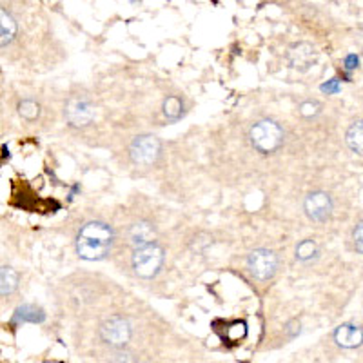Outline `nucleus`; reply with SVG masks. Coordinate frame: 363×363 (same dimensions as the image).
<instances>
[{
  "instance_id": "obj_1",
  "label": "nucleus",
  "mask_w": 363,
  "mask_h": 363,
  "mask_svg": "<svg viewBox=\"0 0 363 363\" xmlns=\"http://www.w3.org/2000/svg\"><path fill=\"white\" fill-rule=\"evenodd\" d=\"M113 229L104 222H89L77 235V252L89 262L102 260L109 255L113 245Z\"/></svg>"
},
{
  "instance_id": "obj_2",
  "label": "nucleus",
  "mask_w": 363,
  "mask_h": 363,
  "mask_svg": "<svg viewBox=\"0 0 363 363\" xmlns=\"http://www.w3.org/2000/svg\"><path fill=\"white\" fill-rule=\"evenodd\" d=\"M249 138H251V144L255 145L256 151L271 155L284 144V129L272 120H260L251 128Z\"/></svg>"
},
{
  "instance_id": "obj_3",
  "label": "nucleus",
  "mask_w": 363,
  "mask_h": 363,
  "mask_svg": "<svg viewBox=\"0 0 363 363\" xmlns=\"http://www.w3.org/2000/svg\"><path fill=\"white\" fill-rule=\"evenodd\" d=\"M164 247L151 242V244L135 249V255H133V269H135L138 277L149 280V278H155L160 272L162 265H164Z\"/></svg>"
},
{
  "instance_id": "obj_4",
  "label": "nucleus",
  "mask_w": 363,
  "mask_h": 363,
  "mask_svg": "<svg viewBox=\"0 0 363 363\" xmlns=\"http://www.w3.org/2000/svg\"><path fill=\"white\" fill-rule=\"evenodd\" d=\"M162 153V144L157 136L140 135L131 144V158L135 164L151 165L158 160Z\"/></svg>"
},
{
  "instance_id": "obj_5",
  "label": "nucleus",
  "mask_w": 363,
  "mask_h": 363,
  "mask_svg": "<svg viewBox=\"0 0 363 363\" xmlns=\"http://www.w3.org/2000/svg\"><path fill=\"white\" fill-rule=\"evenodd\" d=\"M247 267L251 274L258 280H269L274 277L278 269V256L269 249H256L249 255Z\"/></svg>"
},
{
  "instance_id": "obj_6",
  "label": "nucleus",
  "mask_w": 363,
  "mask_h": 363,
  "mask_svg": "<svg viewBox=\"0 0 363 363\" xmlns=\"http://www.w3.org/2000/svg\"><path fill=\"white\" fill-rule=\"evenodd\" d=\"M100 336L109 347H124L131 338V325L124 318L113 316L102 323Z\"/></svg>"
},
{
  "instance_id": "obj_7",
  "label": "nucleus",
  "mask_w": 363,
  "mask_h": 363,
  "mask_svg": "<svg viewBox=\"0 0 363 363\" xmlns=\"http://www.w3.org/2000/svg\"><path fill=\"white\" fill-rule=\"evenodd\" d=\"M303 209H306V215L314 222H327L333 215V199L323 191H314L307 194Z\"/></svg>"
},
{
  "instance_id": "obj_8",
  "label": "nucleus",
  "mask_w": 363,
  "mask_h": 363,
  "mask_svg": "<svg viewBox=\"0 0 363 363\" xmlns=\"http://www.w3.org/2000/svg\"><path fill=\"white\" fill-rule=\"evenodd\" d=\"M66 116L69 120V124L74 128H86L91 124V120L95 116V108L91 106L89 100L74 96L67 102L66 106Z\"/></svg>"
},
{
  "instance_id": "obj_9",
  "label": "nucleus",
  "mask_w": 363,
  "mask_h": 363,
  "mask_svg": "<svg viewBox=\"0 0 363 363\" xmlns=\"http://www.w3.org/2000/svg\"><path fill=\"white\" fill-rule=\"evenodd\" d=\"M316 51H314L313 45L309 42H298L289 48V53H287V60H289L291 66L294 69L306 73L311 67L316 64Z\"/></svg>"
},
{
  "instance_id": "obj_10",
  "label": "nucleus",
  "mask_w": 363,
  "mask_h": 363,
  "mask_svg": "<svg viewBox=\"0 0 363 363\" xmlns=\"http://www.w3.org/2000/svg\"><path fill=\"white\" fill-rule=\"evenodd\" d=\"M155 236H157V231H155L153 223L145 222V220L133 223L131 229H129V242L135 249L155 242Z\"/></svg>"
},
{
  "instance_id": "obj_11",
  "label": "nucleus",
  "mask_w": 363,
  "mask_h": 363,
  "mask_svg": "<svg viewBox=\"0 0 363 363\" xmlns=\"http://www.w3.org/2000/svg\"><path fill=\"white\" fill-rule=\"evenodd\" d=\"M335 340L343 349H354L362 345V327L354 323H345L338 327L335 333Z\"/></svg>"
},
{
  "instance_id": "obj_12",
  "label": "nucleus",
  "mask_w": 363,
  "mask_h": 363,
  "mask_svg": "<svg viewBox=\"0 0 363 363\" xmlns=\"http://www.w3.org/2000/svg\"><path fill=\"white\" fill-rule=\"evenodd\" d=\"M18 26L15 17L6 8L0 6V48H6V45L11 44L17 37Z\"/></svg>"
},
{
  "instance_id": "obj_13",
  "label": "nucleus",
  "mask_w": 363,
  "mask_h": 363,
  "mask_svg": "<svg viewBox=\"0 0 363 363\" xmlns=\"http://www.w3.org/2000/svg\"><path fill=\"white\" fill-rule=\"evenodd\" d=\"M18 287V272L13 267L2 265L0 267V296H9Z\"/></svg>"
},
{
  "instance_id": "obj_14",
  "label": "nucleus",
  "mask_w": 363,
  "mask_h": 363,
  "mask_svg": "<svg viewBox=\"0 0 363 363\" xmlns=\"http://www.w3.org/2000/svg\"><path fill=\"white\" fill-rule=\"evenodd\" d=\"M347 144H349V147H351L356 155H362L363 151L362 122H354V124L349 128V131H347Z\"/></svg>"
},
{
  "instance_id": "obj_15",
  "label": "nucleus",
  "mask_w": 363,
  "mask_h": 363,
  "mask_svg": "<svg viewBox=\"0 0 363 363\" xmlns=\"http://www.w3.org/2000/svg\"><path fill=\"white\" fill-rule=\"evenodd\" d=\"M162 111H164V116L167 120H178L184 115V102L178 96H167L164 100Z\"/></svg>"
},
{
  "instance_id": "obj_16",
  "label": "nucleus",
  "mask_w": 363,
  "mask_h": 363,
  "mask_svg": "<svg viewBox=\"0 0 363 363\" xmlns=\"http://www.w3.org/2000/svg\"><path fill=\"white\" fill-rule=\"evenodd\" d=\"M15 320H22V322H33V323H40L45 320L44 311L38 309L35 306H24L17 311L15 314Z\"/></svg>"
},
{
  "instance_id": "obj_17",
  "label": "nucleus",
  "mask_w": 363,
  "mask_h": 363,
  "mask_svg": "<svg viewBox=\"0 0 363 363\" xmlns=\"http://www.w3.org/2000/svg\"><path fill=\"white\" fill-rule=\"evenodd\" d=\"M296 258L300 262H313L318 258V245L314 244L313 240H303L301 244L296 247Z\"/></svg>"
},
{
  "instance_id": "obj_18",
  "label": "nucleus",
  "mask_w": 363,
  "mask_h": 363,
  "mask_svg": "<svg viewBox=\"0 0 363 363\" xmlns=\"http://www.w3.org/2000/svg\"><path fill=\"white\" fill-rule=\"evenodd\" d=\"M18 115L24 120H28V122H33V120H37L40 116V106L35 100H22L18 104Z\"/></svg>"
},
{
  "instance_id": "obj_19",
  "label": "nucleus",
  "mask_w": 363,
  "mask_h": 363,
  "mask_svg": "<svg viewBox=\"0 0 363 363\" xmlns=\"http://www.w3.org/2000/svg\"><path fill=\"white\" fill-rule=\"evenodd\" d=\"M320 109H322V106H320L316 100H306V102H301L300 106L301 116H306V118H313V116H316L318 113H320Z\"/></svg>"
},
{
  "instance_id": "obj_20",
  "label": "nucleus",
  "mask_w": 363,
  "mask_h": 363,
  "mask_svg": "<svg viewBox=\"0 0 363 363\" xmlns=\"http://www.w3.org/2000/svg\"><path fill=\"white\" fill-rule=\"evenodd\" d=\"M362 231H363L362 223H358V225H356V229H354V245H356V252H359V255H362V251H363Z\"/></svg>"
},
{
  "instance_id": "obj_21",
  "label": "nucleus",
  "mask_w": 363,
  "mask_h": 363,
  "mask_svg": "<svg viewBox=\"0 0 363 363\" xmlns=\"http://www.w3.org/2000/svg\"><path fill=\"white\" fill-rule=\"evenodd\" d=\"M287 333H289L291 338H294L296 335H300V322H296V320H294V322H291L289 325H287Z\"/></svg>"
}]
</instances>
